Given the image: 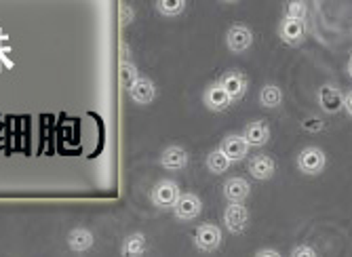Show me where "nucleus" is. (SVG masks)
<instances>
[{
	"label": "nucleus",
	"instance_id": "nucleus-1",
	"mask_svg": "<svg viewBox=\"0 0 352 257\" xmlns=\"http://www.w3.org/2000/svg\"><path fill=\"white\" fill-rule=\"evenodd\" d=\"M182 197V190L177 186V181L173 179H161L156 181L150 190V201L156 209L163 211H171L177 203V199Z\"/></svg>",
	"mask_w": 352,
	"mask_h": 257
},
{
	"label": "nucleus",
	"instance_id": "nucleus-2",
	"mask_svg": "<svg viewBox=\"0 0 352 257\" xmlns=\"http://www.w3.org/2000/svg\"><path fill=\"white\" fill-rule=\"evenodd\" d=\"M327 167V154L318 148V146H306L300 154H298V169L304 175H321Z\"/></svg>",
	"mask_w": 352,
	"mask_h": 257
},
{
	"label": "nucleus",
	"instance_id": "nucleus-3",
	"mask_svg": "<svg viewBox=\"0 0 352 257\" xmlns=\"http://www.w3.org/2000/svg\"><path fill=\"white\" fill-rule=\"evenodd\" d=\"M217 85L223 89V93L228 95L232 104H234V102H241V100L245 98V95H247V91H249V80H247V76H245L243 72H239V70H226V72H223V74L219 76Z\"/></svg>",
	"mask_w": 352,
	"mask_h": 257
},
{
	"label": "nucleus",
	"instance_id": "nucleus-4",
	"mask_svg": "<svg viewBox=\"0 0 352 257\" xmlns=\"http://www.w3.org/2000/svg\"><path fill=\"white\" fill-rule=\"evenodd\" d=\"M221 241H223L221 228L217 226V223H211V221H203L201 226L197 228V232H195V245L203 253L217 251L219 245H221Z\"/></svg>",
	"mask_w": 352,
	"mask_h": 257
},
{
	"label": "nucleus",
	"instance_id": "nucleus-5",
	"mask_svg": "<svg viewBox=\"0 0 352 257\" xmlns=\"http://www.w3.org/2000/svg\"><path fill=\"white\" fill-rule=\"evenodd\" d=\"M253 45V30L245 23H232L226 32V47L230 53H245Z\"/></svg>",
	"mask_w": 352,
	"mask_h": 257
},
{
	"label": "nucleus",
	"instance_id": "nucleus-6",
	"mask_svg": "<svg viewBox=\"0 0 352 257\" xmlns=\"http://www.w3.org/2000/svg\"><path fill=\"white\" fill-rule=\"evenodd\" d=\"M251 213L245 205H228L223 209V228L230 234H243L249 228Z\"/></svg>",
	"mask_w": 352,
	"mask_h": 257
},
{
	"label": "nucleus",
	"instance_id": "nucleus-7",
	"mask_svg": "<svg viewBox=\"0 0 352 257\" xmlns=\"http://www.w3.org/2000/svg\"><path fill=\"white\" fill-rule=\"evenodd\" d=\"M241 137L247 142L249 148H264L270 142V137H272L270 124L266 120H249L243 126Z\"/></svg>",
	"mask_w": 352,
	"mask_h": 257
},
{
	"label": "nucleus",
	"instance_id": "nucleus-8",
	"mask_svg": "<svg viewBox=\"0 0 352 257\" xmlns=\"http://www.w3.org/2000/svg\"><path fill=\"white\" fill-rule=\"evenodd\" d=\"M247 171L255 181H268L276 173V160L270 154H255L249 158Z\"/></svg>",
	"mask_w": 352,
	"mask_h": 257
},
{
	"label": "nucleus",
	"instance_id": "nucleus-9",
	"mask_svg": "<svg viewBox=\"0 0 352 257\" xmlns=\"http://www.w3.org/2000/svg\"><path fill=\"white\" fill-rule=\"evenodd\" d=\"M171 211L179 221H192L203 213V201L192 192H182V197L177 199Z\"/></svg>",
	"mask_w": 352,
	"mask_h": 257
},
{
	"label": "nucleus",
	"instance_id": "nucleus-10",
	"mask_svg": "<svg viewBox=\"0 0 352 257\" xmlns=\"http://www.w3.org/2000/svg\"><path fill=\"white\" fill-rule=\"evenodd\" d=\"M221 194H223V199L228 201V205H243L251 194V183L245 177H239V175L230 177V179L223 181Z\"/></svg>",
	"mask_w": 352,
	"mask_h": 257
},
{
	"label": "nucleus",
	"instance_id": "nucleus-11",
	"mask_svg": "<svg viewBox=\"0 0 352 257\" xmlns=\"http://www.w3.org/2000/svg\"><path fill=\"white\" fill-rule=\"evenodd\" d=\"M223 156L228 158V163L234 165V163H243V160L249 156L251 148L247 146V142L241 137V135H226L221 142H219V148H217Z\"/></svg>",
	"mask_w": 352,
	"mask_h": 257
},
{
	"label": "nucleus",
	"instance_id": "nucleus-12",
	"mask_svg": "<svg viewBox=\"0 0 352 257\" xmlns=\"http://www.w3.org/2000/svg\"><path fill=\"white\" fill-rule=\"evenodd\" d=\"M276 32H278V38H280L285 45L298 47V45H302L304 38H306V23L294 21V19H285V17H283L280 23H278V27H276Z\"/></svg>",
	"mask_w": 352,
	"mask_h": 257
},
{
	"label": "nucleus",
	"instance_id": "nucleus-13",
	"mask_svg": "<svg viewBox=\"0 0 352 257\" xmlns=\"http://www.w3.org/2000/svg\"><path fill=\"white\" fill-rule=\"evenodd\" d=\"M318 106L327 114H338L344 106V91L336 85H323L318 89Z\"/></svg>",
	"mask_w": 352,
	"mask_h": 257
},
{
	"label": "nucleus",
	"instance_id": "nucleus-14",
	"mask_svg": "<svg viewBox=\"0 0 352 257\" xmlns=\"http://www.w3.org/2000/svg\"><path fill=\"white\" fill-rule=\"evenodd\" d=\"M203 104L209 112H226L232 102L226 93H223V89L217 85V82H211L205 91H203Z\"/></svg>",
	"mask_w": 352,
	"mask_h": 257
},
{
	"label": "nucleus",
	"instance_id": "nucleus-15",
	"mask_svg": "<svg viewBox=\"0 0 352 257\" xmlns=\"http://www.w3.org/2000/svg\"><path fill=\"white\" fill-rule=\"evenodd\" d=\"M188 152L177 146V144H171L167 146L163 152H161V158H158V163L163 165V169H169V171H182L188 167Z\"/></svg>",
	"mask_w": 352,
	"mask_h": 257
},
{
	"label": "nucleus",
	"instance_id": "nucleus-16",
	"mask_svg": "<svg viewBox=\"0 0 352 257\" xmlns=\"http://www.w3.org/2000/svg\"><path fill=\"white\" fill-rule=\"evenodd\" d=\"M126 91H129V98L140 106H150L156 100V85L146 76H140Z\"/></svg>",
	"mask_w": 352,
	"mask_h": 257
},
{
	"label": "nucleus",
	"instance_id": "nucleus-17",
	"mask_svg": "<svg viewBox=\"0 0 352 257\" xmlns=\"http://www.w3.org/2000/svg\"><path fill=\"white\" fill-rule=\"evenodd\" d=\"M66 243H68V249H70L72 253H87V251L93 249L95 236H93V232H91L89 228L78 226V228H72V230L68 232Z\"/></svg>",
	"mask_w": 352,
	"mask_h": 257
},
{
	"label": "nucleus",
	"instance_id": "nucleus-18",
	"mask_svg": "<svg viewBox=\"0 0 352 257\" xmlns=\"http://www.w3.org/2000/svg\"><path fill=\"white\" fill-rule=\"evenodd\" d=\"M148 251V238L142 232H133L129 236H124L120 245V255L122 257H144Z\"/></svg>",
	"mask_w": 352,
	"mask_h": 257
},
{
	"label": "nucleus",
	"instance_id": "nucleus-19",
	"mask_svg": "<svg viewBox=\"0 0 352 257\" xmlns=\"http://www.w3.org/2000/svg\"><path fill=\"white\" fill-rule=\"evenodd\" d=\"M283 89L280 87H276V85H264L262 89H260V104L264 106V108H268V110H274V108H278L280 104H283Z\"/></svg>",
	"mask_w": 352,
	"mask_h": 257
},
{
	"label": "nucleus",
	"instance_id": "nucleus-20",
	"mask_svg": "<svg viewBox=\"0 0 352 257\" xmlns=\"http://www.w3.org/2000/svg\"><path fill=\"white\" fill-rule=\"evenodd\" d=\"M186 0H156L154 9L163 17H179L186 11Z\"/></svg>",
	"mask_w": 352,
	"mask_h": 257
},
{
	"label": "nucleus",
	"instance_id": "nucleus-21",
	"mask_svg": "<svg viewBox=\"0 0 352 257\" xmlns=\"http://www.w3.org/2000/svg\"><path fill=\"white\" fill-rule=\"evenodd\" d=\"M205 165H207L209 173H213V175H223V173H226V171L230 169L228 158L223 156L219 150H213V152H209V154H207Z\"/></svg>",
	"mask_w": 352,
	"mask_h": 257
},
{
	"label": "nucleus",
	"instance_id": "nucleus-22",
	"mask_svg": "<svg viewBox=\"0 0 352 257\" xmlns=\"http://www.w3.org/2000/svg\"><path fill=\"white\" fill-rule=\"evenodd\" d=\"M285 11V19H294V21H306V15H308V5L302 3V0H289V3H285L283 7Z\"/></svg>",
	"mask_w": 352,
	"mask_h": 257
},
{
	"label": "nucleus",
	"instance_id": "nucleus-23",
	"mask_svg": "<svg viewBox=\"0 0 352 257\" xmlns=\"http://www.w3.org/2000/svg\"><path fill=\"white\" fill-rule=\"evenodd\" d=\"M138 78H140V74H138V68L133 66V63H122V68H120V85L129 89Z\"/></svg>",
	"mask_w": 352,
	"mask_h": 257
},
{
	"label": "nucleus",
	"instance_id": "nucleus-24",
	"mask_svg": "<svg viewBox=\"0 0 352 257\" xmlns=\"http://www.w3.org/2000/svg\"><path fill=\"white\" fill-rule=\"evenodd\" d=\"M325 120L323 118H316V116H310V118H304L302 120V128L304 131H308V133H321V131H325Z\"/></svg>",
	"mask_w": 352,
	"mask_h": 257
},
{
	"label": "nucleus",
	"instance_id": "nucleus-25",
	"mask_svg": "<svg viewBox=\"0 0 352 257\" xmlns=\"http://www.w3.org/2000/svg\"><path fill=\"white\" fill-rule=\"evenodd\" d=\"M289 257H318V255H316L314 247H310V245H296L292 249Z\"/></svg>",
	"mask_w": 352,
	"mask_h": 257
},
{
	"label": "nucleus",
	"instance_id": "nucleus-26",
	"mask_svg": "<svg viewBox=\"0 0 352 257\" xmlns=\"http://www.w3.org/2000/svg\"><path fill=\"white\" fill-rule=\"evenodd\" d=\"M253 257H283L276 249H270V247H264V249H260V251H255V255Z\"/></svg>",
	"mask_w": 352,
	"mask_h": 257
},
{
	"label": "nucleus",
	"instance_id": "nucleus-27",
	"mask_svg": "<svg viewBox=\"0 0 352 257\" xmlns=\"http://www.w3.org/2000/svg\"><path fill=\"white\" fill-rule=\"evenodd\" d=\"M350 102H352V93L348 91V93H344V106H342V110H346L348 116L352 114V104Z\"/></svg>",
	"mask_w": 352,
	"mask_h": 257
}]
</instances>
